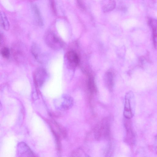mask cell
Wrapping results in <instances>:
<instances>
[{
    "mask_svg": "<svg viewBox=\"0 0 157 157\" xmlns=\"http://www.w3.org/2000/svg\"><path fill=\"white\" fill-rule=\"evenodd\" d=\"M94 136L95 140L98 141L103 140L110 141V131L109 123L104 121L98 125L94 128Z\"/></svg>",
    "mask_w": 157,
    "mask_h": 157,
    "instance_id": "cell-1",
    "label": "cell"
},
{
    "mask_svg": "<svg viewBox=\"0 0 157 157\" xmlns=\"http://www.w3.org/2000/svg\"><path fill=\"white\" fill-rule=\"evenodd\" d=\"M44 40L47 46L54 50H59L63 46V43L62 41L52 31L48 30L45 33Z\"/></svg>",
    "mask_w": 157,
    "mask_h": 157,
    "instance_id": "cell-2",
    "label": "cell"
},
{
    "mask_svg": "<svg viewBox=\"0 0 157 157\" xmlns=\"http://www.w3.org/2000/svg\"><path fill=\"white\" fill-rule=\"evenodd\" d=\"M135 101L134 95L131 91L126 94L125 97L124 115L126 119H130L134 115V113Z\"/></svg>",
    "mask_w": 157,
    "mask_h": 157,
    "instance_id": "cell-3",
    "label": "cell"
},
{
    "mask_svg": "<svg viewBox=\"0 0 157 157\" xmlns=\"http://www.w3.org/2000/svg\"><path fill=\"white\" fill-rule=\"evenodd\" d=\"M48 123L55 139H60L67 137V132L63 127L54 121H50Z\"/></svg>",
    "mask_w": 157,
    "mask_h": 157,
    "instance_id": "cell-4",
    "label": "cell"
},
{
    "mask_svg": "<svg viewBox=\"0 0 157 157\" xmlns=\"http://www.w3.org/2000/svg\"><path fill=\"white\" fill-rule=\"evenodd\" d=\"M17 157H37L26 143L21 142L17 147Z\"/></svg>",
    "mask_w": 157,
    "mask_h": 157,
    "instance_id": "cell-5",
    "label": "cell"
},
{
    "mask_svg": "<svg viewBox=\"0 0 157 157\" xmlns=\"http://www.w3.org/2000/svg\"><path fill=\"white\" fill-rule=\"evenodd\" d=\"M65 58L68 65L72 68H75L80 62L78 54L73 50L68 51L65 55Z\"/></svg>",
    "mask_w": 157,
    "mask_h": 157,
    "instance_id": "cell-6",
    "label": "cell"
},
{
    "mask_svg": "<svg viewBox=\"0 0 157 157\" xmlns=\"http://www.w3.org/2000/svg\"><path fill=\"white\" fill-rule=\"evenodd\" d=\"M124 124L126 130V134L124 137V141L128 145H132L135 143V136L132 129L131 124L128 122H125Z\"/></svg>",
    "mask_w": 157,
    "mask_h": 157,
    "instance_id": "cell-7",
    "label": "cell"
},
{
    "mask_svg": "<svg viewBox=\"0 0 157 157\" xmlns=\"http://www.w3.org/2000/svg\"><path fill=\"white\" fill-rule=\"evenodd\" d=\"M34 76L35 81L37 85L40 86L44 82L47 76V73L44 68L39 67L35 70Z\"/></svg>",
    "mask_w": 157,
    "mask_h": 157,
    "instance_id": "cell-8",
    "label": "cell"
},
{
    "mask_svg": "<svg viewBox=\"0 0 157 157\" xmlns=\"http://www.w3.org/2000/svg\"><path fill=\"white\" fill-rule=\"evenodd\" d=\"M19 43L14 44L12 48V53L14 59L17 61L25 58V56L24 48Z\"/></svg>",
    "mask_w": 157,
    "mask_h": 157,
    "instance_id": "cell-9",
    "label": "cell"
},
{
    "mask_svg": "<svg viewBox=\"0 0 157 157\" xmlns=\"http://www.w3.org/2000/svg\"><path fill=\"white\" fill-rule=\"evenodd\" d=\"M31 8L36 23L39 26H42L44 22L38 6L35 3H32L31 4Z\"/></svg>",
    "mask_w": 157,
    "mask_h": 157,
    "instance_id": "cell-10",
    "label": "cell"
},
{
    "mask_svg": "<svg viewBox=\"0 0 157 157\" xmlns=\"http://www.w3.org/2000/svg\"><path fill=\"white\" fill-rule=\"evenodd\" d=\"M31 51L35 59L40 62L43 58V55L41 49L38 45L35 43H33L31 46Z\"/></svg>",
    "mask_w": 157,
    "mask_h": 157,
    "instance_id": "cell-11",
    "label": "cell"
},
{
    "mask_svg": "<svg viewBox=\"0 0 157 157\" xmlns=\"http://www.w3.org/2000/svg\"><path fill=\"white\" fill-rule=\"evenodd\" d=\"M105 82L107 88L111 91L114 86V76L113 73L110 71L106 72L105 76Z\"/></svg>",
    "mask_w": 157,
    "mask_h": 157,
    "instance_id": "cell-12",
    "label": "cell"
},
{
    "mask_svg": "<svg viewBox=\"0 0 157 157\" xmlns=\"http://www.w3.org/2000/svg\"><path fill=\"white\" fill-rule=\"evenodd\" d=\"M62 103V107L64 109H67L71 107L73 104V100L71 97L68 95H65L63 98Z\"/></svg>",
    "mask_w": 157,
    "mask_h": 157,
    "instance_id": "cell-13",
    "label": "cell"
},
{
    "mask_svg": "<svg viewBox=\"0 0 157 157\" xmlns=\"http://www.w3.org/2000/svg\"><path fill=\"white\" fill-rule=\"evenodd\" d=\"M71 157H90L81 147L76 148L71 153Z\"/></svg>",
    "mask_w": 157,
    "mask_h": 157,
    "instance_id": "cell-14",
    "label": "cell"
},
{
    "mask_svg": "<svg viewBox=\"0 0 157 157\" xmlns=\"http://www.w3.org/2000/svg\"><path fill=\"white\" fill-rule=\"evenodd\" d=\"M1 25L3 28L6 30L9 29L10 25L7 18L5 13L1 12L0 13Z\"/></svg>",
    "mask_w": 157,
    "mask_h": 157,
    "instance_id": "cell-15",
    "label": "cell"
},
{
    "mask_svg": "<svg viewBox=\"0 0 157 157\" xmlns=\"http://www.w3.org/2000/svg\"><path fill=\"white\" fill-rule=\"evenodd\" d=\"M149 23L153 30L154 42L156 46L157 45V21L152 20Z\"/></svg>",
    "mask_w": 157,
    "mask_h": 157,
    "instance_id": "cell-16",
    "label": "cell"
},
{
    "mask_svg": "<svg viewBox=\"0 0 157 157\" xmlns=\"http://www.w3.org/2000/svg\"><path fill=\"white\" fill-rule=\"evenodd\" d=\"M88 84V87L91 92L94 93L96 91V86L94 78L92 76H90L89 77Z\"/></svg>",
    "mask_w": 157,
    "mask_h": 157,
    "instance_id": "cell-17",
    "label": "cell"
},
{
    "mask_svg": "<svg viewBox=\"0 0 157 157\" xmlns=\"http://www.w3.org/2000/svg\"><path fill=\"white\" fill-rule=\"evenodd\" d=\"M109 141L105 152V157H111L113 152V147L112 144Z\"/></svg>",
    "mask_w": 157,
    "mask_h": 157,
    "instance_id": "cell-18",
    "label": "cell"
},
{
    "mask_svg": "<svg viewBox=\"0 0 157 157\" xmlns=\"http://www.w3.org/2000/svg\"><path fill=\"white\" fill-rule=\"evenodd\" d=\"M115 6L114 1H110L103 6V10L105 12H108L113 9Z\"/></svg>",
    "mask_w": 157,
    "mask_h": 157,
    "instance_id": "cell-19",
    "label": "cell"
},
{
    "mask_svg": "<svg viewBox=\"0 0 157 157\" xmlns=\"http://www.w3.org/2000/svg\"><path fill=\"white\" fill-rule=\"evenodd\" d=\"M0 54L4 58H9L10 54L9 49L6 47L2 48L0 50Z\"/></svg>",
    "mask_w": 157,
    "mask_h": 157,
    "instance_id": "cell-20",
    "label": "cell"
},
{
    "mask_svg": "<svg viewBox=\"0 0 157 157\" xmlns=\"http://www.w3.org/2000/svg\"><path fill=\"white\" fill-rule=\"evenodd\" d=\"M50 2L51 8L52 12L54 14H56V10L55 1L50 0Z\"/></svg>",
    "mask_w": 157,
    "mask_h": 157,
    "instance_id": "cell-21",
    "label": "cell"
},
{
    "mask_svg": "<svg viewBox=\"0 0 157 157\" xmlns=\"http://www.w3.org/2000/svg\"><path fill=\"white\" fill-rule=\"evenodd\" d=\"M155 151H156V152L157 154V146L156 147V148H155Z\"/></svg>",
    "mask_w": 157,
    "mask_h": 157,
    "instance_id": "cell-22",
    "label": "cell"
}]
</instances>
